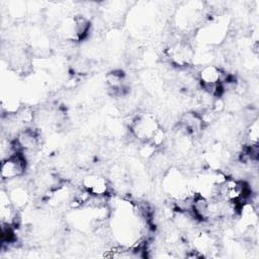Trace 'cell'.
I'll use <instances>...</instances> for the list:
<instances>
[{
    "label": "cell",
    "instance_id": "3957f363",
    "mask_svg": "<svg viewBox=\"0 0 259 259\" xmlns=\"http://www.w3.org/2000/svg\"><path fill=\"white\" fill-rule=\"evenodd\" d=\"M245 137L248 145H258L259 138V123L258 119L255 118L251 121V123L246 127Z\"/></svg>",
    "mask_w": 259,
    "mask_h": 259
},
{
    "label": "cell",
    "instance_id": "277c9868",
    "mask_svg": "<svg viewBox=\"0 0 259 259\" xmlns=\"http://www.w3.org/2000/svg\"><path fill=\"white\" fill-rule=\"evenodd\" d=\"M166 141H167V133H166L165 128L162 125H160L154 132V134L152 135V137H151L149 142L153 146H155L157 149H159V148H161V147H163L165 145Z\"/></svg>",
    "mask_w": 259,
    "mask_h": 259
},
{
    "label": "cell",
    "instance_id": "7a4b0ae2",
    "mask_svg": "<svg viewBox=\"0 0 259 259\" xmlns=\"http://www.w3.org/2000/svg\"><path fill=\"white\" fill-rule=\"evenodd\" d=\"M81 186L95 196H107L110 189L108 180L97 173L84 176L81 181Z\"/></svg>",
    "mask_w": 259,
    "mask_h": 259
},
{
    "label": "cell",
    "instance_id": "6da1fadb",
    "mask_svg": "<svg viewBox=\"0 0 259 259\" xmlns=\"http://www.w3.org/2000/svg\"><path fill=\"white\" fill-rule=\"evenodd\" d=\"M27 167V161L22 152H17L10 157L2 160L0 176L2 182L20 178L24 175Z\"/></svg>",
    "mask_w": 259,
    "mask_h": 259
}]
</instances>
